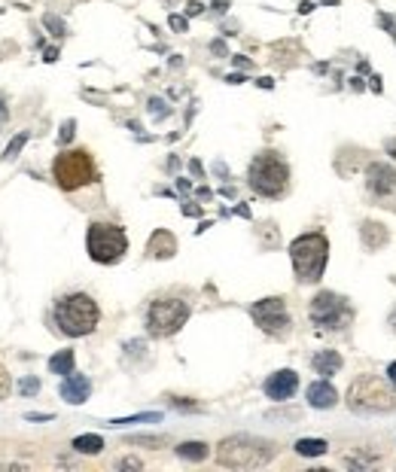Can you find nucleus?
I'll return each instance as SVG.
<instances>
[{
  "label": "nucleus",
  "instance_id": "nucleus-8",
  "mask_svg": "<svg viewBox=\"0 0 396 472\" xmlns=\"http://www.w3.org/2000/svg\"><path fill=\"white\" fill-rule=\"evenodd\" d=\"M189 320V302L177 296H162L153 299L147 308V332L155 339H168V335L180 332V326Z\"/></svg>",
  "mask_w": 396,
  "mask_h": 472
},
{
  "label": "nucleus",
  "instance_id": "nucleus-7",
  "mask_svg": "<svg viewBox=\"0 0 396 472\" xmlns=\"http://www.w3.org/2000/svg\"><path fill=\"white\" fill-rule=\"evenodd\" d=\"M86 250L98 266H113L125 256L129 238L116 223H91L86 232Z\"/></svg>",
  "mask_w": 396,
  "mask_h": 472
},
{
  "label": "nucleus",
  "instance_id": "nucleus-3",
  "mask_svg": "<svg viewBox=\"0 0 396 472\" xmlns=\"http://www.w3.org/2000/svg\"><path fill=\"white\" fill-rule=\"evenodd\" d=\"M348 409L363 414L396 412V384L381 375H360L348 388Z\"/></svg>",
  "mask_w": 396,
  "mask_h": 472
},
{
  "label": "nucleus",
  "instance_id": "nucleus-18",
  "mask_svg": "<svg viewBox=\"0 0 396 472\" xmlns=\"http://www.w3.org/2000/svg\"><path fill=\"white\" fill-rule=\"evenodd\" d=\"M210 448L204 445V442H183V445H177V457L180 460H189V463H202L208 460Z\"/></svg>",
  "mask_w": 396,
  "mask_h": 472
},
{
  "label": "nucleus",
  "instance_id": "nucleus-24",
  "mask_svg": "<svg viewBox=\"0 0 396 472\" xmlns=\"http://www.w3.org/2000/svg\"><path fill=\"white\" fill-rule=\"evenodd\" d=\"M28 144V132L22 134H16V138L10 140V147H6V153H4V159H16L19 153H22V147Z\"/></svg>",
  "mask_w": 396,
  "mask_h": 472
},
{
  "label": "nucleus",
  "instance_id": "nucleus-1",
  "mask_svg": "<svg viewBox=\"0 0 396 472\" xmlns=\"http://www.w3.org/2000/svg\"><path fill=\"white\" fill-rule=\"evenodd\" d=\"M98 320H101V311L89 292H67L55 302V324L70 339L91 335L98 329Z\"/></svg>",
  "mask_w": 396,
  "mask_h": 472
},
{
  "label": "nucleus",
  "instance_id": "nucleus-21",
  "mask_svg": "<svg viewBox=\"0 0 396 472\" xmlns=\"http://www.w3.org/2000/svg\"><path fill=\"white\" fill-rule=\"evenodd\" d=\"M327 442L323 439H299L296 442V454H302V457H321V454H327Z\"/></svg>",
  "mask_w": 396,
  "mask_h": 472
},
{
  "label": "nucleus",
  "instance_id": "nucleus-4",
  "mask_svg": "<svg viewBox=\"0 0 396 472\" xmlns=\"http://www.w3.org/2000/svg\"><path fill=\"white\" fill-rule=\"evenodd\" d=\"M247 183L253 192L265 198H281L289 189V168L274 149H263L259 156H253L250 168H247Z\"/></svg>",
  "mask_w": 396,
  "mask_h": 472
},
{
  "label": "nucleus",
  "instance_id": "nucleus-23",
  "mask_svg": "<svg viewBox=\"0 0 396 472\" xmlns=\"http://www.w3.org/2000/svg\"><path fill=\"white\" fill-rule=\"evenodd\" d=\"M165 436H129V445H150V448H162L165 445Z\"/></svg>",
  "mask_w": 396,
  "mask_h": 472
},
{
  "label": "nucleus",
  "instance_id": "nucleus-26",
  "mask_svg": "<svg viewBox=\"0 0 396 472\" xmlns=\"http://www.w3.org/2000/svg\"><path fill=\"white\" fill-rule=\"evenodd\" d=\"M19 390H22L25 396H34V393L40 390V381H37V378H22V384H19Z\"/></svg>",
  "mask_w": 396,
  "mask_h": 472
},
{
  "label": "nucleus",
  "instance_id": "nucleus-5",
  "mask_svg": "<svg viewBox=\"0 0 396 472\" xmlns=\"http://www.w3.org/2000/svg\"><path fill=\"white\" fill-rule=\"evenodd\" d=\"M274 457V445L265 439H253V436H229V439L220 442L217 448V460L223 467L232 469H257L265 467Z\"/></svg>",
  "mask_w": 396,
  "mask_h": 472
},
{
  "label": "nucleus",
  "instance_id": "nucleus-29",
  "mask_svg": "<svg viewBox=\"0 0 396 472\" xmlns=\"http://www.w3.org/2000/svg\"><path fill=\"white\" fill-rule=\"evenodd\" d=\"M387 378H391V381L396 384V360L391 363V366H387Z\"/></svg>",
  "mask_w": 396,
  "mask_h": 472
},
{
  "label": "nucleus",
  "instance_id": "nucleus-12",
  "mask_svg": "<svg viewBox=\"0 0 396 472\" xmlns=\"http://www.w3.org/2000/svg\"><path fill=\"white\" fill-rule=\"evenodd\" d=\"M296 390H299V375L293 369H281L265 378V396L274 399V403H284Z\"/></svg>",
  "mask_w": 396,
  "mask_h": 472
},
{
  "label": "nucleus",
  "instance_id": "nucleus-32",
  "mask_svg": "<svg viewBox=\"0 0 396 472\" xmlns=\"http://www.w3.org/2000/svg\"><path fill=\"white\" fill-rule=\"evenodd\" d=\"M391 326H393V332H396V308H393V314H391Z\"/></svg>",
  "mask_w": 396,
  "mask_h": 472
},
{
  "label": "nucleus",
  "instance_id": "nucleus-14",
  "mask_svg": "<svg viewBox=\"0 0 396 472\" xmlns=\"http://www.w3.org/2000/svg\"><path fill=\"white\" fill-rule=\"evenodd\" d=\"M147 253H150L153 260H171L177 253V238L168 228H155L150 244H147Z\"/></svg>",
  "mask_w": 396,
  "mask_h": 472
},
{
  "label": "nucleus",
  "instance_id": "nucleus-31",
  "mask_svg": "<svg viewBox=\"0 0 396 472\" xmlns=\"http://www.w3.org/2000/svg\"><path fill=\"white\" fill-rule=\"evenodd\" d=\"M52 414H28V420H49Z\"/></svg>",
  "mask_w": 396,
  "mask_h": 472
},
{
  "label": "nucleus",
  "instance_id": "nucleus-10",
  "mask_svg": "<svg viewBox=\"0 0 396 472\" xmlns=\"http://www.w3.org/2000/svg\"><path fill=\"white\" fill-rule=\"evenodd\" d=\"M250 317L257 320V326L263 329L265 335H272V339H287L289 326H293L289 311H287V302L281 296L263 299V302H253Z\"/></svg>",
  "mask_w": 396,
  "mask_h": 472
},
{
  "label": "nucleus",
  "instance_id": "nucleus-19",
  "mask_svg": "<svg viewBox=\"0 0 396 472\" xmlns=\"http://www.w3.org/2000/svg\"><path fill=\"white\" fill-rule=\"evenodd\" d=\"M49 372H52V375H70V372H74V350H59V354L49 360Z\"/></svg>",
  "mask_w": 396,
  "mask_h": 472
},
{
  "label": "nucleus",
  "instance_id": "nucleus-30",
  "mask_svg": "<svg viewBox=\"0 0 396 472\" xmlns=\"http://www.w3.org/2000/svg\"><path fill=\"white\" fill-rule=\"evenodd\" d=\"M171 28H177V31H183V28H186V21H183V19H171Z\"/></svg>",
  "mask_w": 396,
  "mask_h": 472
},
{
  "label": "nucleus",
  "instance_id": "nucleus-15",
  "mask_svg": "<svg viewBox=\"0 0 396 472\" xmlns=\"http://www.w3.org/2000/svg\"><path fill=\"white\" fill-rule=\"evenodd\" d=\"M336 403H338V393L329 381H314L308 388V405H314V409H332Z\"/></svg>",
  "mask_w": 396,
  "mask_h": 472
},
{
  "label": "nucleus",
  "instance_id": "nucleus-6",
  "mask_svg": "<svg viewBox=\"0 0 396 472\" xmlns=\"http://www.w3.org/2000/svg\"><path fill=\"white\" fill-rule=\"evenodd\" d=\"M52 177L59 183V189L74 192L80 186H89L98 180V164L95 156L89 149H65V153L55 156L52 162Z\"/></svg>",
  "mask_w": 396,
  "mask_h": 472
},
{
  "label": "nucleus",
  "instance_id": "nucleus-9",
  "mask_svg": "<svg viewBox=\"0 0 396 472\" xmlns=\"http://www.w3.org/2000/svg\"><path fill=\"white\" fill-rule=\"evenodd\" d=\"M311 324L317 329H323V332H329V329H345L353 320V308L348 302H345L342 296H336V292H317L314 302H311Z\"/></svg>",
  "mask_w": 396,
  "mask_h": 472
},
{
  "label": "nucleus",
  "instance_id": "nucleus-11",
  "mask_svg": "<svg viewBox=\"0 0 396 472\" xmlns=\"http://www.w3.org/2000/svg\"><path fill=\"white\" fill-rule=\"evenodd\" d=\"M366 186H369V196L375 202L396 211V171L391 164H381V162L369 164V171H366Z\"/></svg>",
  "mask_w": 396,
  "mask_h": 472
},
{
  "label": "nucleus",
  "instance_id": "nucleus-13",
  "mask_svg": "<svg viewBox=\"0 0 396 472\" xmlns=\"http://www.w3.org/2000/svg\"><path fill=\"white\" fill-rule=\"evenodd\" d=\"M59 393H61V399H65V403L80 405V403H86V399H89L91 384H89L86 375H74V372H70V375H65V381H61Z\"/></svg>",
  "mask_w": 396,
  "mask_h": 472
},
{
  "label": "nucleus",
  "instance_id": "nucleus-17",
  "mask_svg": "<svg viewBox=\"0 0 396 472\" xmlns=\"http://www.w3.org/2000/svg\"><path fill=\"white\" fill-rule=\"evenodd\" d=\"M311 366H314L317 375H336V372L342 369V356H338L336 350H321V354H314Z\"/></svg>",
  "mask_w": 396,
  "mask_h": 472
},
{
  "label": "nucleus",
  "instance_id": "nucleus-27",
  "mask_svg": "<svg viewBox=\"0 0 396 472\" xmlns=\"http://www.w3.org/2000/svg\"><path fill=\"white\" fill-rule=\"evenodd\" d=\"M70 138H74V123H65V128H61V134H59V140H61V144H67Z\"/></svg>",
  "mask_w": 396,
  "mask_h": 472
},
{
  "label": "nucleus",
  "instance_id": "nucleus-16",
  "mask_svg": "<svg viewBox=\"0 0 396 472\" xmlns=\"http://www.w3.org/2000/svg\"><path fill=\"white\" fill-rule=\"evenodd\" d=\"M360 238H363L366 250H381L391 241V232H387V226L375 223V220H366L363 228H360Z\"/></svg>",
  "mask_w": 396,
  "mask_h": 472
},
{
  "label": "nucleus",
  "instance_id": "nucleus-22",
  "mask_svg": "<svg viewBox=\"0 0 396 472\" xmlns=\"http://www.w3.org/2000/svg\"><path fill=\"white\" fill-rule=\"evenodd\" d=\"M155 420H162V414H159V412H147V414H134V418L110 420V427H125V424H155Z\"/></svg>",
  "mask_w": 396,
  "mask_h": 472
},
{
  "label": "nucleus",
  "instance_id": "nucleus-28",
  "mask_svg": "<svg viewBox=\"0 0 396 472\" xmlns=\"http://www.w3.org/2000/svg\"><path fill=\"white\" fill-rule=\"evenodd\" d=\"M119 469H140V460H134V457H125V460H119Z\"/></svg>",
  "mask_w": 396,
  "mask_h": 472
},
{
  "label": "nucleus",
  "instance_id": "nucleus-20",
  "mask_svg": "<svg viewBox=\"0 0 396 472\" xmlns=\"http://www.w3.org/2000/svg\"><path fill=\"white\" fill-rule=\"evenodd\" d=\"M101 448H104V439L101 436H80V439H74V452H80V454H101Z\"/></svg>",
  "mask_w": 396,
  "mask_h": 472
},
{
  "label": "nucleus",
  "instance_id": "nucleus-25",
  "mask_svg": "<svg viewBox=\"0 0 396 472\" xmlns=\"http://www.w3.org/2000/svg\"><path fill=\"white\" fill-rule=\"evenodd\" d=\"M10 388H12V381H10V372H6L4 366H0V403H4V399L10 396Z\"/></svg>",
  "mask_w": 396,
  "mask_h": 472
},
{
  "label": "nucleus",
  "instance_id": "nucleus-2",
  "mask_svg": "<svg viewBox=\"0 0 396 472\" xmlns=\"http://www.w3.org/2000/svg\"><path fill=\"white\" fill-rule=\"evenodd\" d=\"M289 260H293V271L299 284H317L323 277L329 260V241L321 232H308L289 244Z\"/></svg>",
  "mask_w": 396,
  "mask_h": 472
}]
</instances>
